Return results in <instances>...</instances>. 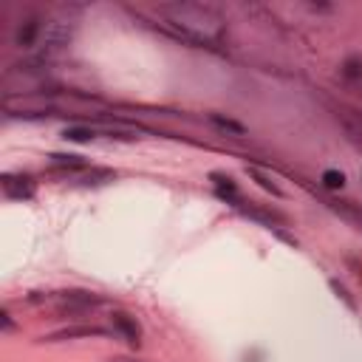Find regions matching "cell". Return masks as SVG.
<instances>
[{"instance_id":"7a4b0ae2","label":"cell","mask_w":362,"mask_h":362,"mask_svg":"<svg viewBox=\"0 0 362 362\" xmlns=\"http://www.w3.org/2000/svg\"><path fill=\"white\" fill-rule=\"evenodd\" d=\"M110 325H113V331H116L130 348H139V345H141V325H139V320H136L133 314H127V311H122V308H113V311H110Z\"/></svg>"},{"instance_id":"30bf717a","label":"cell","mask_w":362,"mask_h":362,"mask_svg":"<svg viewBox=\"0 0 362 362\" xmlns=\"http://www.w3.org/2000/svg\"><path fill=\"white\" fill-rule=\"evenodd\" d=\"M246 173H249V175L257 181V187H263V189H266V192H272L274 198H283V189H280V187H277V184H274V181H272L266 173H260L257 167H246Z\"/></svg>"},{"instance_id":"8992f818","label":"cell","mask_w":362,"mask_h":362,"mask_svg":"<svg viewBox=\"0 0 362 362\" xmlns=\"http://www.w3.org/2000/svg\"><path fill=\"white\" fill-rule=\"evenodd\" d=\"M209 181L215 184V192L221 195V198H229V201H235V206H238V184H235V178L232 175H226V173H209Z\"/></svg>"},{"instance_id":"ba28073f","label":"cell","mask_w":362,"mask_h":362,"mask_svg":"<svg viewBox=\"0 0 362 362\" xmlns=\"http://www.w3.org/2000/svg\"><path fill=\"white\" fill-rule=\"evenodd\" d=\"M209 124H212L218 133H226V136H235V139L246 136V127H243L240 122H235V119H229V116H221V113H209Z\"/></svg>"},{"instance_id":"9c48e42d","label":"cell","mask_w":362,"mask_h":362,"mask_svg":"<svg viewBox=\"0 0 362 362\" xmlns=\"http://www.w3.org/2000/svg\"><path fill=\"white\" fill-rule=\"evenodd\" d=\"M99 133L93 130V127H82V124H68L65 130H62V139L65 141H76V144H82V141H93Z\"/></svg>"},{"instance_id":"8fae6325","label":"cell","mask_w":362,"mask_h":362,"mask_svg":"<svg viewBox=\"0 0 362 362\" xmlns=\"http://www.w3.org/2000/svg\"><path fill=\"white\" fill-rule=\"evenodd\" d=\"M328 286H331V291L345 303V308H348V311H356V300H354V294L348 291V286H345V283H339L337 277H331V280H328Z\"/></svg>"},{"instance_id":"3957f363","label":"cell","mask_w":362,"mask_h":362,"mask_svg":"<svg viewBox=\"0 0 362 362\" xmlns=\"http://www.w3.org/2000/svg\"><path fill=\"white\" fill-rule=\"evenodd\" d=\"M3 192L11 201H28V198H34V181H31V175H23V173H6Z\"/></svg>"},{"instance_id":"52a82bcc","label":"cell","mask_w":362,"mask_h":362,"mask_svg":"<svg viewBox=\"0 0 362 362\" xmlns=\"http://www.w3.org/2000/svg\"><path fill=\"white\" fill-rule=\"evenodd\" d=\"M51 161V170H65V173H74V170H85V158L76 156V153H51L48 156Z\"/></svg>"},{"instance_id":"277c9868","label":"cell","mask_w":362,"mask_h":362,"mask_svg":"<svg viewBox=\"0 0 362 362\" xmlns=\"http://www.w3.org/2000/svg\"><path fill=\"white\" fill-rule=\"evenodd\" d=\"M42 31H45V23L40 17H25V20H20V25L14 31V42L20 48H31V45L42 42Z\"/></svg>"},{"instance_id":"5bb4252c","label":"cell","mask_w":362,"mask_h":362,"mask_svg":"<svg viewBox=\"0 0 362 362\" xmlns=\"http://www.w3.org/2000/svg\"><path fill=\"white\" fill-rule=\"evenodd\" d=\"M0 325H3V331H17V322L11 320V311L8 308L0 311Z\"/></svg>"},{"instance_id":"4fadbf2b","label":"cell","mask_w":362,"mask_h":362,"mask_svg":"<svg viewBox=\"0 0 362 362\" xmlns=\"http://www.w3.org/2000/svg\"><path fill=\"white\" fill-rule=\"evenodd\" d=\"M342 76L348 79H362V59L359 57H348L342 62Z\"/></svg>"},{"instance_id":"7c38bea8","label":"cell","mask_w":362,"mask_h":362,"mask_svg":"<svg viewBox=\"0 0 362 362\" xmlns=\"http://www.w3.org/2000/svg\"><path fill=\"white\" fill-rule=\"evenodd\" d=\"M320 181H322L325 189H342V184H345V173H339V170H322Z\"/></svg>"},{"instance_id":"5b68a950","label":"cell","mask_w":362,"mask_h":362,"mask_svg":"<svg viewBox=\"0 0 362 362\" xmlns=\"http://www.w3.org/2000/svg\"><path fill=\"white\" fill-rule=\"evenodd\" d=\"M90 337H107V331L102 325H71V328H59L51 331L48 337H42V342H62V339H90Z\"/></svg>"},{"instance_id":"6da1fadb","label":"cell","mask_w":362,"mask_h":362,"mask_svg":"<svg viewBox=\"0 0 362 362\" xmlns=\"http://www.w3.org/2000/svg\"><path fill=\"white\" fill-rule=\"evenodd\" d=\"M156 11L164 17L170 34L189 45H212L223 28V17L204 3H161Z\"/></svg>"}]
</instances>
